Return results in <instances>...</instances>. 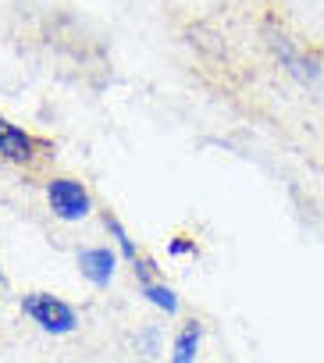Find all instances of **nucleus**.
<instances>
[{
  "mask_svg": "<svg viewBox=\"0 0 324 363\" xmlns=\"http://www.w3.org/2000/svg\"><path fill=\"white\" fill-rule=\"evenodd\" d=\"M168 253H172V257H186V253H196V246L186 242V239H172V242H168Z\"/></svg>",
  "mask_w": 324,
  "mask_h": 363,
  "instance_id": "nucleus-10",
  "label": "nucleus"
},
{
  "mask_svg": "<svg viewBox=\"0 0 324 363\" xmlns=\"http://www.w3.org/2000/svg\"><path fill=\"white\" fill-rule=\"evenodd\" d=\"M8 285V278H4V271H0V289H4Z\"/></svg>",
  "mask_w": 324,
  "mask_h": 363,
  "instance_id": "nucleus-11",
  "label": "nucleus"
},
{
  "mask_svg": "<svg viewBox=\"0 0 324 363\" xmlns=\"http://www.w3.org/2000/svg\"><path fill=\"white\" fill-rule=\"evenodd\" d=\"M200 342H203V324H200V320H186L182 331H179L175 342H172L168 363H196V356H200Z\"/></svg>",
  "mask_w": 324,
  "mask_h": 363,
  "instance_id": "nucleus-6",
  "label": "nucleus"
},
{
  "mask_svg": "<svg viewBox=\"0 0 324 363\" xmlns=\"http://www.w3.org/2000/svg\"><path fill=\"white\" fill-rule=\"evenodd\" d=\"M104 228H107V232H111V239L118 242V250H121V257L135 264V260H139V250H135V242H132V235L125 232V225H121V221H118L114 214H104Z\"/></svg>",
  "mask_w": 324,
  "mask_h": 363,
  "instance_id": "nucleus-8",
  "label": "nucleus"
},
{
  "mask_svg": "<svg viewBox=\"0 0 324 363\" xmlns=\"http://www.w3.org/2000/svg\"><path fill=\"white\" fill-rule=\"evenodd\" d=\"M18 306H22V313H26L40 331H47V335H72V331L79 328L75 306L65 303V299H57L54 292H26V296L18 299Z\"/></svg>",
  "mask_w": 324,
  "mask_h": 363,
  "instance_id": "nucleus-1",
  "label": "nucleus"
},
{
  "mask_svg": "<svg viewBox=\"0 0 324 363\" xmlns=\"http://www.w3.org/2000/svg\"><path fill=\"white\" fill-rule=\"evenodd\" d=\"M135 345H139L143 356H157V352H160V328H146V331H139V335H135Z\"/></svg>",
  "mask_w": 324,
  "mask_h": 363,
  "instance_id": "nucleus-9",
  "label": "nucleus"
},
{
  "mask_svg": "<svg viewBox=\"0 0 324 363\" xmlns=\"http://www.w3.org/2000/svg\"><path fill=\"white\" fill-rule=\"evenodd\" d=\"M47 203H50V214L57 221H68V225H75V221H82V218L93 214L89 189L82 186L79 178H68V174L47 182Z\"/></svg>",
  "mask_w": 324,
  "mask_h": 363,
  "instance_id": "nucleus-2",
  "label": "nucleus"
},
{
  "mask_svg": "<svg viewBox=\"0 0 324 363\" xmlns=\"http://www.w3.org/2000/svg\"><path fill=\"white\" fill-rule=\"evenodd\" d=\"M271 47H274V54H278V61H281V68L296 79V82H303V86H313L324 72H320V65L313 61V57H306L289 36H274L271 40Z\"/></svg>",
  "mask_w": 324,
  "mask_h": 363,
  "instance_id": "nucleus-3",
  "label": "nucleus"
},
{
  "mask_svg": "<svg viewBox=\"0 0 324 363\" xmlns=\"http://www.w3.org/2000/svg\"><path fill=\"white\" fill-rule=\"evenodd\" d=\"M143 296H146V303H150V306H157L160 313H168V317H175V313H179V296H175V289H168V285H160V281H146V285H143Z\"/></svg>",
  "mask_w": 324,
  "mask_h": 363,
  "instance_id": "nucleus-7",
  "label": "nucleus"
},
{
  "mask_svg": "<svg viewBox=\"0 0 324 363\" xmlns=\"http://www.w3.org/2000/svg\"><path fill=\"white\" fill-rule=\"evenodd\" d=\"M75 264H79V271L89 285L107 289L114 281V271H118V253L111 246H89V250H79Z\"/></svg>",
  "mask_w": 324,
  "mask_h": 363,
  "instance_id": "nucleus-4",
  "label": "nucleus"
},
{
  "mask_svg": "<svg viewBox=\"0 0 324 363\" xmlns=\"http://www.w3.org/2000/svg\"><path fill=\"white\" fill-rule=\"evenodd\" d=\"M33 153H36L33 135L0 114V157H8V160H15V164H26V160H33Z\"/></svg>",
  "mask_w": 324,
  "mask_h": 363,
  "instance_id": "nucleus-5",
  "label": "nucleus"
}]
</instances>
